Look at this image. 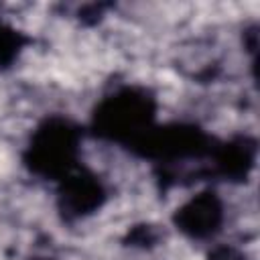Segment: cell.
Here are the masks:
<instances>
[{
	"instance_id": "obj_1",
	"label": "cell",
	"mask_w": 260,
	"mask_h": 260,
	"mask_svg": "<svg viewBox=\"0 0 260 260\" xmlns=\"http://www.w3.org/2000/svg\"><path fill=\"white\" fill-rule=\"evenodd\" d=\"M75 152V136L73 128L65 122H49L35 136L30 146L28 162L37 173L57 175L67 171Z\"/></svg>"
},
{
	"instance_id": "obj_2",
	"label": "cell",
	"mask_w": 260,
	"mask_h": 260,
	"mask_svg": "<svg viewBox=\"0 0 260 260\" xmlns=\"http://www.w3.org/2000/svg\"><path fill=\"white\" fill-rule=\"evenodd\" d=\"M148 118H152L150 100L144 93H136L134 89H126L114 95L100 108V114H95L100 132L110 136L134 132L138 126L148 122Z\"/></svg>"
},
{
	"instance_id": "obj_3",
	"label": "cell",
	"mask_w": 260,
	"mask_h": 260,
	"mask_svg": "<svg viewBox=\"0 0 260 260\" xmlns=\"http://www.w3.org/2000/svg\"><path fill=\"white\" fill-rule=\"evenodd\" d=\"M223 219V207L215 193L205 191L195 195L175 213V225L191 238L213 236Z\"/></svg>"
},
{
	"instance_id": "obj_4",
	"label": "cell",
	"mask_w": 260,
	"mask_h": 260,
	"mask_svg": "<svg viewBox=\"0 0 260 260\" xmlns=\"http://www.w3.org/2000/svg\"><path fill=\"white\" fill-rule=\"evenodd\" d=\"M102 199H104L102 185L89 175L69 177L63 185L61 205L71 215H83L93 211L95 207L102 205Z\"/></svg>"
},
{
	"instance_id": "obj_5",
	"label": "cell",
	"mask_w": 260,
	"mask_h": 260,
	"mask_svg": "<svg viewBox=\"0 0 260 260\" xmlns=\"http://www.w3.org/2000/svg\"><path fill=\"white\" fill-rule=\"evenodd\" d=\"M18 47H20L18 35L12 28L0 24V63H10L16 57Z\"/></svg>"
},
{
	"instance_id": "obj_6",
	"label": "cell",
	"mask_w": 260,
	"mask_h": 260,
	"mask_svg": "<svg viewBox=\"0 0 260 260\" xmlns=\"http://www.w3.org/2000/svg\"><path fill=\"white\" fill-rule=\"evenodd\" d=\"M211 260H242V256L234 248H219L213 252Z\"/></svg>"
}]
</instances>
